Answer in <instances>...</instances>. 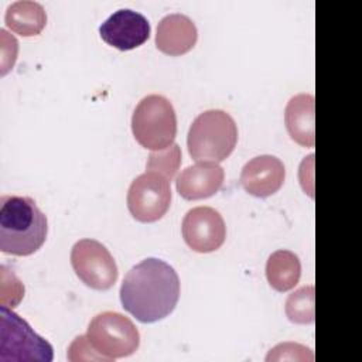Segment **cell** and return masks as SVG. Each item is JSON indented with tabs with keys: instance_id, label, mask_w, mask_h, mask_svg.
I'll return each mask as SVG.
<instances>
[{
	"instance_id": "cell-20",
	"label": "cell",
	"mask_w": 362,
	"mask_h": 362,
	"mask_svg": "<svg viewBox=\"0 0 362 362\" xmlns=\"http://www.w3.org/2000/svg\"><path fill=\"white\" fill-rule=\"evenodd\" d=\"M313 361L314 355L310 348L294 344V342H283L270 349L266 361Z\"/></svg>"
},
{
	"instance_id": "cell-16",
	"label": "cell",
	"mask_w": 362,
	"mask_h": 362,
	"mask_svg": "<svg viewBox=\"0 0 362 362\" xmlns=\"http://www.w3.org/2000/svg\"><path fill=\"white\" fill-rule=\"evenodd\" d=\"M301 276V263L296 253L280 249L273 252L266 263V277L276 291L294 288Z\"/></svg>"
},
{
	"instance_id": "cell-17",
	"label": "cell",
	"mask_w": 362,
	"mask_h": 362,
	"mask_svg": "<svg viewBox=\"0 0 362 362\" xmlns=\"http://www.w3.org/2000/svg\"><path fill=\"white\" fill-rule=\"evenodd\" d=\"M286 315L294 324L314 322V286H304L286 300Z\"/></svg>"
},
{
	"instance_id": "cell-19",
	"label": "cell",
	"mask_w": 362,
	"mask_h": 362,
	"mask_svg": "<svg viewBox=\"0 0 362 362\" xmlns=\"http://www.w3.org/2000/svg\"><path fill=\"white\" fill-rule=\"evenodd\" d=\"M24 297V286L16 277L13 270H7L6 266H1V305L13 308Z\"/></svg>"
},
{
	"instance_id": "cell-10",
	"label": "cell",
	"mask_w": 362,
	"mask_h": 362,
	"mask_svg": "<svg viewBox=\"0 0 362 362\" xmlns=\"http://www.w3.org/2000/svg\"><path fill=\"white\" fill-rule=\"evenodd\" d=\"M99 34L106 44L120 51H129L148 40L150 23L137 11L120 8L100 24Z\"/></svg>"
},
{
	"instance_id": "cell-7",
	"label": "cell",
	"mask_w": 362,
	"mask_h": 362,
	"mask_svg": "<svg viewBox=\"0 0 362 362\" xmlns=\"http://www.w3.org/2000/svg\"><path fill=\"white\" fill-rule=\"evenodd\" d=\"M71 264L79 280L93 290H109L119 276L113 256L95 239H81L72 246Z\"/></svg>"
},
{
	"instance_id": "cell-18",
	"label": "cell",
	"mask_w": 362,
	"mask_h": 362,
	"mask_svg": "<svg viewBox=\"0 0 362 362\" xmlns=\"http://www.w3.org/2000/svg\"><path fill=\"white\" fill-rule=\"evenodd\" d=\"M181 164V148L177 143L158 151H151L147 160V170L156 171L164 175L167 180H173Z\"/></svg>"
},
{
	"instance_id": "cell-21",
	"label": "cell",
	"mask_w": 362,
	"mask_h": 362,
	"mask_svg": "<svg viewBox=\"0 0 362 362\" xmlns=\"http://www.w3.org/2000/svg\"><path fill=\"white\" fill-rule=\"evenodd\" d=\"M69 361H105L102 355H99L95 348L88 341L86 335L76 337L68 349Z\"/></svg>"
},
{
	"instance_id": "cell-13",
	"label": "cell",
	"mask_w": 362,
	"mask_h": 362,
	"mask_svg": "<svg viewBox=\"0 0 362 362\" xmlns=\"http://www.w3.org/2000/svg\"><path fill=\"white\" fill-rule=\"evenodd\" d=\"M198 40L195 23L185 14L173 13L163 17L157 25L156 45L167 55H182L194 48Z\"/></svg>"
},
{
	"instance_id": "cell-3",
	"label": "cell",
	"mask_w": 362,
	"mask_h": 362,
	"mask_svg": "<svg viewBox=\"0 0 362 362\" xmlns=\"http://www.w3.org/2000/svg\"><path fill=\"white\" fill-rule=\"evenodd\" d=\"M238 143V127L233 117L221 109L205 110L195 117L188 130L187 147L197 161L221 163Z\"/></svg>"
},
{
	"instance_id": "cell-15",
	"label": "cell",
	"mask_w": 362,
	"mask_h": 362,
	"mask_svg": "<svg viewBox=\"0 0 362 362\" xmlns=\"http://www.w3.org/2000/svg\"><path fill=\"white\" fill-rule=\"evenodd\" d=\"M6 25L23 37L40 34L47 24V13L42 4L31 0H18L6 8Z\"/></svg>"
},
{
	"instance_id": "cell-11",
	"label": "cell",
	"mask_w": 362,
	"mask_h": 362,
	"mask_svg": "<svg viewBox=\"0 0 362 362\" xmlns=\"http://www.w3.org/2000/svg\"><path fill=\"white\" fill-rule=\"evenodd\" d=\"M286 178V168L280 158L263 154L249 160L240 171V184L245 191L257 198L276 194Z\"/></svg>"
},
{
	"instance_id": "cell-22",
	"label": "cell",
	"mask_w": 362,
	"mask_h": 362,
	"mask_svg": "<svg viewBox=\"0 0 362 362\" xmlns=\"http://www.w3.org/2000/svg\"><path fill=\"white\" fill-rule=\"evenodd\" d=\"M0 38H1V69L0 74L6 75L14 65L17 59V51H18V42L16 37L10 35L4 28L0 30Z\"/></svg>"
},
{
	"instance_id": "cell-14",
	"label": "cell",
	"mask_w": 362,
	"mask_h": 362,
	"mask_svg": "<svg viewBox=\"0 0 362 362\" xmlns=\"http://www.w3.org/2000/svg\"><path fill=\"white\" fill-rule=\"evenodd\" d=\"M284 123L291 140L300 146L313 147L315 143L314 96L310 93L293 96L284 110Z\"/></svg>"
},
{
	"instance_id": "cell-4",
	"label": "cell",
	"mask_w": 362,
	"mask_h": 362,
	"mask_svg": "<svg viewBox=\"0 0 362 362\" xmlns=\"http://www.w3.org/2000/svg\"><path fill=\"white\" fill-rule=\"evenodd\" d=\"M132 132L136 141L151 151L170 147L177 134V116L173 103L161 95H147L132 116Z\"/></svg>"
},
{
	"instance_id": "cell-12",
	"label": "cell",
	"mask_w": 362,
	"mask_h": 362,
	"mask_svg": "<svg viewBox=\"0 0 362 362\" xmlns=\"http://www.w3.org/2000/svg\"><path fill=\"white\" fill-rule=\"evenodd\" d=\"M225 178V171L218 163L198 161L187 167L177 177V192L188 201L209 198L216 194Z\"/></svg>"
},
{
	"instance_id": "cell-1",
	"label": "cell",
	"mask_w": 362,
	"mask_h": 362,
	"mask_svg": "<svg viewBox=\"0 0 362 362\" xmlns=\"http://www.w3.org/2000/svg\"><path fill=\"white\" fill-rule=\"evenodd\" d=\"M178 298L180 279L177 272L156 257H147L133 266L120 286L123 308L144 324L168 317Z\"/></svg>"
},
{
	"instance_id": "cell-2",
	"label": "cell",
	"mask_w": 362,
	"mask_h": 362,
	"mask_svg": "<svg viewBox=\"0 0 362 362\" xmlns=\"http://www.w3.org/2000/svg\"><path fill=\"white\" fill-rule=\"evenodd\" d=\"M47 216L30 197L0 198V250L14 256H30L45 242Z\"/></svg>"
},
{
	"instance_id": "cell-6",
	"label": "cell",
	"mask_w": 362,
	"mask_h": 362,
	"mask_svg": "<svg viewBox=\"0 0 362 362\" xmlns=\"http://www.w3.org/2000/svg\"><path fill=\"white\" fill-rule=\"evenodd\" d=\"M86 338L107 362L133 355L140 345V334L133 321L116 311L95 315L88 325Z\"/></svg>"
},
{
	"instance_id": "cell-5",
	"label": "cell",
	"mask_w": 362,
	"mask_h": 362,
	"mask_svg": "<svg viewBox=\"0 0 362 362\" xmlns=\"http://www.w3.org/2000/svg\"><path fill=\"white\" fill-rule=\"evenodd\" d=\"M51 344L8 307H0V362H51Z\"/></svg>"
},
{
	"instance_id": "cell-9",
	"label": "cell",
	"mask_w": 362,
	"mask_h": 362,
	"mask_svg": "<svg viewBox=\"0 0 362 362\" xmlns=\"http://www.w3.org/2000/svg\"><path fill=\"white\" fill-rule=\"evenodd\" d=\"M185 243L198 253H209L219 249L226 238V226L222 215L211 206L189 209L181 225Z\"/></svg>"
},
{
	"instance_id": "cell-8",
	"label": "cell",
	"mask_w": 362,
	"mask_h": 362,
	"mask_svg": "<svg viewBox=\"0 0 362 362\" xmlns=\"http://www.w3.org/2000/svg\"><path fill=\"white\" fill-rule=\"evenodd\" d=\"M171 204L170 180L156 171L136 177L127 191V208L132 216L144 223L161 219Z\"/></svg>"
}]
</instances>
